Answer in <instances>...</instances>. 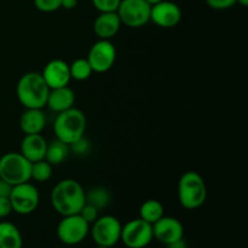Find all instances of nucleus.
<instances>
[{"label":"nucleus","mask_w":248,"mask_h":248,"mask_svg":"<svg viewBox=\"0 0 248 248\" xmlns=\"http://www.w3.org/2000/svg\"><path fill=\"white\" fill-rule=\"evenodd\" d=\"M79 215L91 225L99 217V211L96 207H93V206L89 205V203H85L84 207L79 212Z\"/></svg>","instance_id":"obj_28"},{"label":"nucleus","mask_w":248,"mask_h":248,"mask_svg":"<svg viewBox=\"0 0 248 248\" xmlns=\"http://www.w3.org/2000/svg\"><path fill=\"white\" fill-rule=\"evenodd\" d=\"M52 171L53 166L45 159L33 162L31 164V179L38 182V183H45V182L50 181V178L52 177Z\"/></svg>","instance_id":"obj_24"},{"label":"nucleus","mask_w":248,"mask_h":248,"mask_svg":"<svg viewBox=\"0 0 248 248\" xmlns=\"http://www.w3.org/2000/svg\"><path fill=\"white\" fill-rule=\"evenodd\" d=\"M69 148L70 150H73L77 155H86L87 153H90V150H91V142L84 136V137H81L80 140H78L77 142L70 144Z\"/></svg>","instance_id":"obj_27"},{"label":"nucleus","mask_w":248,"mask_h":248,"mask_svg":"<svg viewBox=\"0 0 248 248\" xmlns=\"http://www.w3.org/2000/svg\"><path fill=\"white\" fill-rule=\"evenodd\" d=\"M94 9L99 12H115L121 0H91Z\"/></svg>","instance_id":"obj_26"},{"label":"nucleus","mask_w":248,"mask_h":248,"mask_svg":"<svg viewBox=\"0 0 248 248\" xmlns=\"http://www.w3.org/2000/svg\"><path fill=\"white\" fill-rule=\"evenodd\" d=\"M178 200L186 210H198L207 199V188L200 173L195 171L184 172L178 182Z\"/></svg>","instance_id":"obj_4"},{"label":"nucleus","mask_w":248,"mask_h":248,"mask_svg":"<svg viewBox=\"0 0 248 248\" xmlns=\"http://www.w3.org/2000/svg\"><path fill=\"white\" fill-rule=\"evenodd\" d=\"M78 5V0H62L61 1V7L65 10H73L75 9Z\"/></svg>","instance_id":"obj_32"},{"label":"nucleus","mask_w":248,"mask_h":248,"mask_svg":"<svg viewBox=\"0 0 248 248\" xmlns=\"http://www.w3.org/2000/svg\"><path fill=\"white\" fill-rule=\"evenodd\" d=\"M44 80L51 89H57V87L68 86L72 78H70L69 64L65 61L56 58L50 61L44 68L43 73Z\"/></svg>","instance_id":"obj_14"},{"label":"nucleus","mask_w":248,"mask_h":248,"mask_svg":"<svg viewBox=\"0 0 248 248\" xmlns=\"http://www.w3.org/2000/svg\"><path fill=\"white\" fill-rule=\"evenodd\" d=\"M153 240V225L140 218L128 220L123 225L120 241L126 248H145Z\"/></svg>","instance_id":"obj_10"},{"label":"nucleus","mask_w":248,"mask_h":248,"mask_svg":"<svg viewBox=\"0 0 248 248\" xmlns=\"http://www.w3.org/2000/svg\"><path fill=\"white\" fill-rule=\"evenodd\" d=\"M90 234V224L78 215L64 216L57 225V237L67 246H75L84 241Z\"/></svg>","instance_id":"obj_9"},{"label":"nucleus","mask_w":248,"mask_h":248,"mask_svg":"<svg viewBox=\"0 0 248 248\" xmlns=\"http://www.w3.org/2000/svg\"><path fill=\"white\" fill-rule=\"evenodd\" d=\"M9 200L11 202L12 212L27 216L33 213L38 208L40 203V194L34 184H31V182H26V183L12 186Z\"/></svg>","instance_id":"obj_7"},{"label":"nucleus","mask_w":248,"mask_h":248,"mask_svg":"<svg viewBox=\"0 0 248 248\" xmlns=\"http://www.w3.org/2000/svg\"><path fill=\"white\" fill-rule=\"evenodd\" d=\"M96 248H110V247H103V246H97Z\"/></svg>","instance_id":"obj_36"},{"label":"nucleus","mask_w":248,"mask_h":248,"mask_svg":"<svg viewBox=\"0 0 248 248\" xmlns=\"http://www.w3.org/2000/svg\"><path fill=\"white\" fill-rule=\"evenodd\" d=\"M70 148L69 145L63 143L60 140H53L52 142L47 143V149H46L45 160L50 162L52 166H57L64 162L69 155Z\"/></svg>","instance_id":"obj_21"},{"label":"nucleus","mask_w":248,"mask_h":248,"mask_svg":"<svg viewBox=\"0 0 248 248\" xmlns=\"http://www.w3.org/2000/svg\"><path fill=\"white\" fill-rule=\"evenodd\" d=\"M75 93L69 86L51 89L48 92L46 106L55 113H61L74 107Z\"/></svg>","instance_id":"obj_17"},{"label":"nucleus","mask_w":248,"mask_h":248,"mask_svg":"<svg viewBox=\"0 0 248 248\" xmlns=\"http://www.w3.org/2000/svg\"><path fill=\"white\" fill-rule=\"evenodd\" d=\"M165 216V208L160 201L154 200H147L140 205V218L145 220L149 224H154L155 222Z\"/></svg>","instance_id":"obj_22"},{"label":"nucleus","mask_w":248,"mask_h":248,"mask_svg":"<svg viewBox=\"0 0 248 248\" xmlns=\"http://www.w3.org/2000/svg\"><path fill=\"white\" fill-rule=\"evenodd\" d=\"M205 1L208 7L213 10H218V11L232 9L236 4V0H205Z\"/></svg>","instance_id":"obj_29"},{"label":"nucleus","mask_w":248,"mask_h":248,"mask_svg":"<svg viewBox=\"0 0 248 248\" xmlns=\"http://www.w3.org/2000/svg\"><path fill=\"white\" fill-rule=\"evenodd\" d=\"M153 236L155 240L167 246L177 240L183 239L184 227L177 218L164 216L153 224Z\"/></svg>","instance_id":"obj_13"},{"label":"nucleus","mask_w":248,"mask_h":248,"mask_svg":"<svg viewBox=\"0 0 248 248\" xmlns=\"http://www.w3.org/2000/svg\"><path fill=\"white\" fill-rule=\"evenodd\" d=\"M86 127L87 120L84 111L75 107L58 113L53 123V132L56 138L68 145L84 137Z\"/></svg>","instance_id":"obj_3"},{"label":"nucleus","mask_w":248,"mask_h":248,"mask_svg":"<svg viewBox=\"0 0 248 248\" xmlns=\"http://www.w3.org/2000/svg\"><path fill=\"white\" fill-rule=\"evenodd\" d=\"M31 162L21 153L10 152L0 157V178L10 186L26 183L31 181Z\"/></svg>","instance_id":"obj_5"},{"label":"nucleus","mask_w":248,"mask_h":248,"mask_svg":"<svg viewBox=\"0 0 248 248\" xmlns=\"http://www.w3.org/2000/svg\"><path fill=\"white\" fill-rule=\"evenodd\" d=\"M93 73H107L116 60V48L110 40L98 39L91 46L86 57Z\"/></svg>","instance_id":"obj_11"},{"label":"nucleus","mask_w":248,"mask_h":248,"mask_svg":"<svg viewBox=\"0 0 248 248\" xmlns=\"http://www.w3.org/2000/svg\"><path fill=\"white\" fill-rule=\"evenodd\" d=\"M236 4H240L241 6L247 7L248 6V0H236Z\"/></svg>","instance_id":"obj_34"},{"label":"nucleus","mask_w":248,"mask_h":248,"mask_svg":"<svg viewBox=\"0 0 248 248\" xmlns=\"http://www.w3.org/2000/svg\"><path fill=\"white\" fill-rule=\"evenodd\" d=\"M182 19V10L176 2L162 0L153 5L150 10V21L160 28H173Z\"/></svg>","instance_id":"obj_12"},{"label":"nucleus","mask_w":248,"mask_h":248,"mask_svg":"<svg viewBox=\"0 0 248 248\" xmlns=\"http://www.w3.org/2000/svg\"><path fill=\"white\" fill-rule=\"evenodd\" d=\"M121 28V21L115 12H99L93 21V31L98 39L110 40Z\"/></svg>","instance_id":"obj_16"},{"label":"nucleus","mask_w":248,"mask_h":248,"mask_svg":"<svg viewBox=\"0 0 248 248\" xmlns=\"http://www.w3.org/2000/svg\"><path fill=\"white\" fill-rule=\"evenodd\" d=\"M46 126V116L43 109H26L19 118V127L24 135L41 133Z\"/></svg>","instance_id":"obj_18"},{"label":"nucleus","mask_w":248,"mask_h":248,"mask_svg":"<svg viewBox=\"0 0 248 248\" xmlns=\"http://www.w3.org/2000/svg\"><path fill=\"white\" fill-rule=\"evenodd\" d=\"M12 212L11 202L9 198H0V219L9 217Z\"/></svg>","instance_id":"obj_30"},{"label":"nucleus","mask_w":248,"mask_h":248,"mask_svg":"<svg viewBox=\"0 0 248 248\" xmlns=\"http://www.w3.org/2000/svg\"><path fill=\"white\" fill-rule=\"evenodd\" d=\"M121 229H123V224L118 218L106 215L99 216L90 225V234L97 246L113 248L120 241Z\"/></svg>","instance_id":"obj_6"},{"label":"nucleus","mask_w":248,"mask_h":248,"mask_svg":"<svg viewBox=\"0 0 248 248\" xmlns=\"http://www.w3.org/2000/svg\"><path fill=\"white\" fill-rule=\"evenodd\" d=\"M70 78L77 81H85L92 75V68L86 58H77L69 64Z\"/></svg>","instance_id":"obj_23"},{"label":"nucleus","mask_w":248,"mask_h":248,"mask_svg":"<svg viewBox=\"0 0 248 248\" xmlns=\"http://www.w3.org/2000/svg\"><path fill=\"white\" fill-rule=\"evenodd\" d=\"M166 247L167 248H186V242L183 237V239H179L177 240V241L172 242V244L167 245Z\"/></svg>","instance_id":"obj_33"},{"label":"nucleus","mask_w":248,"mask_h":248,"mask_svg":"<svg viewBox=\"0 0 248 248\" xmlns=\"http://www.w3.org/2000/svg\"><path fill=\"white\" fill-rule=\"evenodd\" d=\"M152 5L145 0H121L116 9L121 24L128 28H140L150 22Z\"/></svg>","instance_id":"obj_8"},{"label":"nucleus","mask_w":248,"mask_h":248,"mask_svg":"<svg viewBox=\"0 0 248 248\" xmlns=\"http://www.w3.org/2000/svg\"><path fill=\"white\" fill-rule=\"evenodd\" d=\"M12 186H10L7 182L2 181L0 178V198H9L10 193H11Z\"/></svg>","instance_id":"obj_31"},{"label":"nucleus","mask_w":248,"mask_h":248,"mask_svg":"<svg viewBox=\"0 0 248 248\" xmlns=\"http://www.w3.org/2000/svg\"><path fill=\"white\" fill-rule=\"evenodd\" d=\"M50 202L53 210L62 217L78 215L86 203L85 190L81 184L75 179H62L52 188Z\"/></svg>","instance_id":"obj_1"},{"label":"nucleus","mask_w":248,"mask_h":248,"mask_svg":"<svg viewBox=\"0 0 248 248\" xmlns=\"http://www.w3.org/2000/svg\"><path fill=\"white\" fill-rule=\"evenodd\" d=\"M50 87L41 73L28 72L19 78L16 94L19 103L26 109H43L46 107Z\"/></svg>","instance_id":"obj_2"},{"label":"nucleus","mask_w":248,"mask_h":248,"mask_svg":"<svg viewBox=\"0 0 248 248\" xmlns=\"http://www.w3.org/2000/svg\"><path fill=\"white\" fill-rule=\"evenodd\" d=\"M23 237L18 228L11 222H0V248H22Z\"/></svg>","instance_id":"obj_19"},{"label":"nucleus","mask_w":248,"mask_h":248,"mask_svg":"<svg viewBox=\"0 0 248 248\" xmlns=\"http://www.w3.org/2000/svg\"><path fill=\"white\" fill-rule=\"evenodd\" d=\"M145 1L148 2V4L149 5H155V4H157V2H160V1H162V0H145Z\"/></svg>","instance_id":"obj_35"},{"label":"nucleus","mask_w":248,"mask_h":248,"mask_svg":"<svg viewBox=\"0 0 248 248\" xmlns=\"http://www.w3.org/2000/svg\"><path fill=\"white\" fill-rule=\"evenodd\" d=\"M85 200L86 203L96 207L98 211L108 207L111 202V193L106 186H96L85 191Z\"/></svg>","instance_id":"obj_20"},{"label":"nucleus","mask_w":248,"mask_h":248,"mask_svg":"<svg viewBox=\"0 0 248 248\" xmlns=\"http://www.w3.org/2000/svg\"><path fill=\"white\" fill-rule=\"evenodd\" d=\"M61 1L62 0H33L34 6L36 7V10L41 12H46V14L60 10Z\"/></svg>","instance_id":"obj_25"},{"label":"nucleus","mask_w":248,"mask_h":248,"mask_svg":"<svg viewBox=\"0 0 248 248\" xmlns=\"http://www.w3.org/2000/svg\"><path fill=\"white\" fill-rule=\"evenodd\" d=\"M46 149H47V140L41 133H35V135H24L19 153L33 164L45 159Z\"/></svg>","instance_id":"obj_15"},{"label":"nucleus","mask_w":248,"mask_h":248,"mask_svg":"<svg viewBox=\"0 0 248 248\" xmlns=\"http://www.w3.org/2000/svg\"><path fill=\"white\" fill-rule=\"evenodd\" d=\"M186 248H188V247H186Z\"/></svg>","instance_id":"obj_37"}]
</instances>
